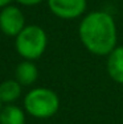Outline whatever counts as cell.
I'll return each mask as SVG.
<instances>
[{"label":"cell","mask_w":123,"mask_h":124,"mask_svg":"<svg viewBox=\"0 0 123 124\" xmlns=\"http://www.w3.org/2000/svg\"><path fill=\"white\" fill-rule=\"evenodd\" d=\"M78 37L83 48L93 55L107 57L118 46L116 23L106 11H91L82 16Z\"/></svg>","instance_id":"obj_1"},{"label":"cell","mask_w":123,"mask_h":124,"mask_svg":"<svg viewBox=\"0 0 123 124\" xmlns=\"http://www.w3.org/2000/svg\"><path fill=\"white\" fill-rule=\"evenodd\" d=\"M24 107L31 116L37 119H49L60 110V98L50 88L37 87L25 95Z\"/></svg>","instance_id":"obj_2"},{"label":"cell","mask_w":123,"mask_h":124,"mask_svg":"<svg viewBox=\"0 0 123 124\" xmlns=\"http://www.w3.org/2000/svg\"><path fill=\"white\" fill-rule=\"evenodd\" d=\"M16 50L27 61H33L44 54L48 45V36L39 25H28L16 36Z\"/></svg>","instance_id":"obj_3"},{"label":"cell","mask_w":123,"mask_h":124,"mask_svg":"<svg viewBox=\"0 0 123 124\" xmlns=\"http://www.w3.org/2000/svg\"><path fill=\"white\" fill-rule=\"evenodd\" d=\"M48 7L60 19L74 20L86 13L87 0H48Z\"/></svg>","instance_id":"obj_4"},{"label":"cell","mask_w":123,"mask_h":124,"mask_svg":"<svg viewBox=\"0 0 123 124\" xmlns=\"http://www.w3.org/2000/svg\"><path fill=\"white\" fill-rule=\"evenodd\" d=\"M25 28L24 13L13 5H7L0 12V29L7 36H17Z\"/></svg>","instance_id":"obj_5"},{"label":"cell","mask_w":123,"mask_h":124,"mask_svg":"<svg viewBox=\"0 0 123 124\" xmlns=\"http://www.w3.org/2000/svg\"><path fill=\"white\" fill-rule=\"evenodd\" d=\"M106 70L115 83L123 85V45H118L107 55Z\"/></svg>","instance_id":"obj_6"},{"label":"cell","mask_w":123,"mask_h":124,"mask_svg":"<svg viewBox=\"0 0 123 124\" xmlns=\"http://www.w3.org/2000/svg\"><path fill=\"white\" fill-rule=\"evenodd\" d=\"M16 81L21 86H31L39 78V69L31 61H24L16 67Z\"/></svg>","instance_id":"obj_7"},{"label":"cell","mask_w":123,"mask_h":124,"mask_svg":"<svg viewBox=\"0 0 123 124\" xmlns=\"http://www.w3.org/2000/svg\"><path fill=\"white\" fill-rule=\"evenodd\" d=\"M0 124H25V115L17 106L7 104L0 110Z\"/></svg>","instance_id":"obj_8"},{"label":"cell","mask_w":123,"mask_h":124,"mask_svg":"<svg viewBox=\"0 0 123 124\" xmlns=\"http://www.w3.org/2000/svg\"><path fill=\"white\" fill-rule=\"evenodd\" d=\"M21 94V85L16 79H8L0 83V100L1 103L15 102Z\"/></svg>","instance_id":"obj_9"},{"label":"cell","mask_w":123,"mask_h":124,"mask_svg":"<svg viewBox=\"0 0 123 124\" xmlns=\"http://www.w3.org/2000/svg\"><path fill=\"white\" fill-rule=\"evenodd\" d=\"M17 1L23 5H37L40 3H42L44 0H17Z\"/></svg>","instance_id":"obj_10"},{"label":"cell","mask_w":123,"mask_h":124,"mask_svg":"<svg viewBox=\"0 0 123 124\" xmlns=\"http://www.w3.org/2000/svg\"><path fill=\"white\" fill-rule=\"evenodd\" d=\"M11 1H12V0H0V8H4V7H7V5H9Z\"/></svg>","instance_id":"obj_11"},{"label":"cell","mask_w":123,"mask_h":124,"mask_svg":"<svg viewBox=\"0 0 123 124\" xmlns=\"http://www.w3.org/2000/svg\"><path fill=\"white\" fill-rule=\"evenodd\" d=\"M0 110H1V100H0Z\"/></svg>","instance_id":"obj_12"}]
</instances>
